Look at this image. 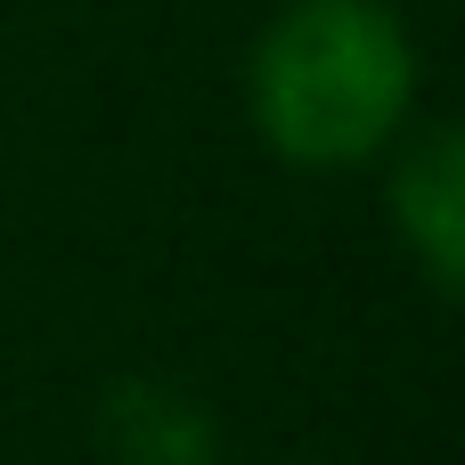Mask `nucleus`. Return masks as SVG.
<instances>
[{
	"label": "nucleus",
	"instance_id": "obj_1",
	"mask_svg": "<svg viewBox=\"0 0 465 465\" xmlns=\"http://www.w3.org/2000/svg\"><path fill=\"white\" fill-rule=\"evenodd\" d=\"M425 114V49L392 0H286L245 49V123L286 172H368Z\"/></svg>",
	"mask_w": 465,
	"mask_h": 465
},
{
	"label": "nucleus",
	"instance_id": "obj_2",
	"mask_svg": "<svg viewBox=\"0 0 465 465\" xmlns=\"http://www.w3.org/2000/svg\"><path fill=\"white\" fill-rule=\"evenodd\" d=\"M384 221L401 253L417 262L425 294L458 302L465 286V131L458 123H409L384 155Z\"/></svg>",
	"mask_w": 465,
	"mask_h": 465
},
{
	"label": "nucleus",
	"instance_id": "obj_3",
	"mask_svg": "<svg viewBox=\"0 0 465 465\" xmlns=\"http://www.w3.org/2000/svg\"><path fill=\"white\" fill-rule=\"evenodd\" d=\"M106 465H221V425L172 384H114L98 409Z\"/></svg>",
	"mask_w": 465,
	"mask_h": 465
},
{
	"label": "nucleus",
	"instance_id": "obj_4",
	"mask_svg": "<svg viewBox=\"0 0 465 465\" xmlns=\"http://www.w3.org/2000/svg\"><path fill=\"white\" fill-rule=\"evenodd\" d=\"M294 465H327V458H294Z\"/></svg>",
	"mask_w": 465,
	"mask_h": 465
}]
</instances>
